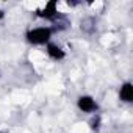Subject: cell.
Instances as JSON below:
<instances>
[{
    "instance_id": "cell-2",
    "label": "cell",
    "mask_w": 133,
    "mask_h": 133,
    "mask_svg": "<svg viewBox=\"0 0 133 133\" xmlns=\"http://www.w3.org/2000/svg\"><path fill=\"white\" fill-rule=\"evenodd\" d=\"M35 16L44 22H49L56 31H58V25H63V17L64 14L59 13V3L58 0H50V2L44 3L41 8H38L35 11Z\"/></svg>"
},
{
    "instance_id": "cell-6",
    "label": "cell",
    "mask_w": 133,
    "mask_h": 133,
    "mask_svg": "<svg viewBox=\"0 0 133 133\" xmlns=\"http://www.w3.org/2000/svg\"><path fill=\"white\" fill-rule=\"evenodd\" d=\"M80 28L85 35H92L97 30V19L94 16H86L80 21Z\"/></svg>"
},
{
    "instance_id": "cell-9",
    "label": "cell",
    "mask_w": 133,
    "mask_h": 133,
    "mask_svg": "<svg viewBox=\"0 0 133 133\" xmlns=\"http://www.w3.org/2000/svg\"><path fill=\"white\" fill-rule=\"evenodd\" d=\"M0 133H5V131H2V130H0Z\"/></svg>"
},
{
    "instance_id": "cell-8",
    "label": "cell",
    "mask_w": 133,
    "mask_h": 133,
    "mask_svg": "<svg viewBox=\"0 0 133 133\" xmlns=\"http://www.w3.org/2000/svg\"><path fill=\"white\" fill-rule=\"evenodd\" d=\"M3 17H5V11H3V10H0V22L3 21Z\"/></svg>"
},
{
    "instance_id": "cell-5",
    "label": "cell",
    "mask_w": 133,
    "mask_h": 133,
    "mask_svg": "<svg viewBox=\"0 0 133 133\" xmlns=\"http://www.w3.org/2000/svg\"><path fill=\"white\" fill-rule=\"evenodd\" d=\"M117 97L125 105L133 103V83L128 82V80L124 82V83H121V86L117 89Z\"/></svg>"
},
{
    "instance_id": "cell-3",
    "label": "cell",
    "mask_w": 133,
    "mask_h": 133,
    "mask_svg": "<svg viewBox=\"0 0 133 133\" xmlns=\"http://www.w3.org/2000/svg\"><path fill=\"white\" fill-rule=\"evenodd\" d=\"M75 105H77V110L83 114H96V113H100V105L97 102V99L91 94H80L75 100Z\"/></svg>"
},
{
    "instance_id": "cell-7",
    "label": "cell",
    "mask_w": 133,
    "mask_h": 133,
    "mask_svg": "<svg viewBox=\"0 0 133 133\" xmlns=\"http://www.w3.org/2000/svg\"><path fill=\"white\" fill-rule=\"evenodd\" d=\"M88 124H89V128H91L92 131H96V133L100 131V128H102V116H100V113L91 114Z\"/></svg>"
},
{
    "instance_id": "cell-1",
    "label": "cell",
    "mask_w": 133,
    "mask_h": 133,
    "mask_svg": "<svg viewBox=\"0 0 133 133\" xmlns=\"http://www.w3.org/2000/svg\"><path fill=\"white\" fill-rule=\"evenodd\" d=\"M56 30L52 25H36L27 28L24 33V39L28 45L33 47H45L49 42H52Z\"/></svg>"
},
{
    "instance_id": "cell-4",
    "label": "cell",
    "mask_w": 133,
    "mask_h": 133,
    "mask_svg": "<svg viewBox=\"0 0 133 133\" xmlns=\"http://www.w3.org/2000/svg\"><path fill=\"white\" fill-rule=\"evenodd\" d=\"M44 52H45V55L49 56V59L56 61V63L66 59V56H68V52L64 50V47H63L61 44H58V42H53V41L49 42V44L44 47Z\"/></svg>"
}]
</instances>
